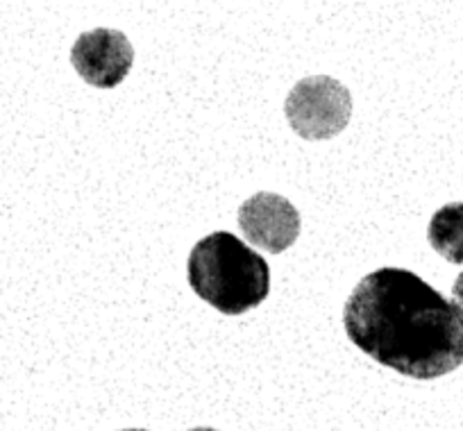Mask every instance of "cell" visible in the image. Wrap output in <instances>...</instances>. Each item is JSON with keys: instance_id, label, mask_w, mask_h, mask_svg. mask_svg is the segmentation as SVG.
<instances>
[{"instance_id": "obj_7", "label": "cell", "mask_w": 463, "mask_h": 431, "mask_svg": "<svg viewBox=\"0 0 463 431\" xmlns=\"http://www.w3.org/2000/svg\"><path fill=\"white\" fill-rule=\"evenodd\" d=\"M452 306L457 309L458 320H461L463 325V273L452 284Z\"/></svg>"}, {"instance_id": "obj_5", "label": "cell", "mask_w": 463, "mask_h": 431, "mask_svg": "<svg viewBox=\"0 0 463 431\" xmlns=\"http://www.w3.org/2000/svg\"><path fill=\"white\" fill-rule=\"evenodd\" d=\"M300 213L278 193L261 191L239 207V228L255 248L269 255L288 250L300 237Z\"/></svg>"}, {"instance_id": "obj_8", "label": "cell", "mask_w": 463, "mask_h": 431, "mask_svg": "<svg viewBox=\"0 0 463 431\" xmlns=\"http://www.w3.org/2000/svg\"><path fill=\"white\" fill-rule=\"evenodd\" d=\"M189 431H218V429H212V426H195V429H189Z\"/></svg>"}, {"instance_id": "obj_4", "label": "cell", "mask_w": 463, "mask_h": 431, "mask_svg": "<svg viewBox=\"0 0 463 431\" xmlns=\"http://www.w3.org/2000/svg\"><path fill=\"white\" fill-rule=\"evenodd\" d=\"M135 61L130 39L118 30L96 28L82 33L71 48V64L80 78L98 89H114L128 78Z\"/></svg>"}, {"instance_id": "obj_2", "label": "cell", "mask_w": 463, "mask_h": 431, "mask_svg": "<svg viewBox=\"0 0 463 431\" xmlns=\"http://www.w3.org/2000/svg\"><path fill=\"white\" fill-rule=\"evenodd\" d=\"M186 277L200 300L225 315H241L269 297L270 268L230 232H213L191 248Z\"/></svg>"}, {"instance_id": "obj_6", "label": "cell", "mask_w": 463, "mask_h": 431, "mask_svg": "<svg viewBox=\"0 0 463 431\" xmlns=\"http://www.w3.org/2000/svg\"><path fill=\"white\" fill-rule=\"evenodd\" d=\"M427 241L445 261L463 266V202L443 204L431 216Z\"/></svg>"}, {"instance_id": "obj_1", "label": "cell", "mask_w": 463, "mask_h": 431, "mask_svg": "<svg viewBox=\"0 0 463 431\" xmlns=\"http://www.w3.org/2000/svg\"><path fill=\"white\" fill-rule=\"evenodd\" d=\"M343 327L364 354L411 379H439L463 363L457 309L411 270L366 275L343 306Z\"/></svg>"}, {"instance_id": "obj_3", "label": "cell", "mask_w": 463, "mask_h": 431, "mask_svg": "<svg viewBox=\"0 0 463 431\" xmlns=\"http://www.w3.org/2000/svg\"><path fill=\"white\" fill-rule=\"evenodd\" d=\"M288 126L309 141H325L341 135L353 117V96L345 84L329 75L300 80L284 102Z\"/></svg>"}, {"instance_id": "obj_9", "label": "cell", "mask_w": 463, "mask_h": 431, "mask_svg": "<svg viewBox=\"0 0 463 431\" xmlns=\"http://www.w3.org/2000/svg\"><path fill=\"white\" fill-rule=\"evenodd\" d=\"M121 431H148V429H121Z\"/></svg>"}]
</instances>
